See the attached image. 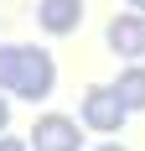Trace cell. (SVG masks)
Instances as JSON below:
<instances>
[{
	"label": "cell",
	"instance_id": "cell-1",
	"mask_svg": "<svg viewBox=\"0 0 145 151\" xmlns=\"http://www.w3.org/2000/svg\"><path fill=\"white\" fill-rule=\"evenodd\" d=\"M57 89V63L47 47H16L11 52V94L21 99H47Z\"/></svg>",
	"mask_w": 145,
	"mask_h": 151
},
{
	"label": "cell",
	"instance_id": "cell-2",
	"mask_svg": "<svg viewBox=\"0 0 145 151\" xmlns=\"http://www.w3.org/2000/svg\"><path fill=\"white\" fill-rule=\"evenodd\" d=\"M78 109H83V125H88V130H104V136H109V130H124V115H130L114 83H88Z\"/></svg>",
	"mask_w": 145,
	"mask_h": 151
},
{
	"label": "cell",
	"instance_id": "cell-3",
	"mask_svg": "<svg viewBox=\"0 0 145 151\" xmlns=\"http://www.w3.org/2000/svg\"><path fill=\"white\" fill-rule=\"evenodd\" d=\"M31 151H83V130L68 115H42L31 125Z\"/></svg>",
	"mask_w": 145,
	"mask_h": 151
},
{
	"label": "cell",
	"instance_id": "cell-4",
	"mask_svg": "<svg viewBox=\"0 0 145 151\" xmlns=\"http://www.w3.org/2000/svg\"><path fill=\"white\" fill-rule=\"evenodd\" d=\"M104 42H109V52L114 58H145V11H124L109 21V31H104Z\"/></svg>",
	"mask_w": 145,
	"mask_h": 151
},
{
	"label": "cell",
	"instance_id": "cell-5",
	"mask_svg": "<svg viewBox=\"0 0 145 151\" xmlns=\"http://www.w3.org/2000/svg\"><path fill=\"white\" fill-rule=\"evenodd\" d=\"M36 26L47 37H68L83 26V0H36Z\"/></svg>",
	"mask_w": 145,
	"mask_h": 151
},
{
	"label": "cell",
	"instance_id": "cell-6",
	"mask_svg": "<svg viewBox=\"0 0 145 151\" xmlns=\"http://www.w3.org/2000/svg\"><path fill=\"white\" fill-rule=\"evenodd\" d=\"M114 89H119V99H124V109H140L145 115V68H124Z\"/></svg>",
	"mask_w": 145,
	"mask_h": 151
},
{
	"label": "cell",
	"instance_id": "cell-7",
	"mask_svg": "<svg viewBox=\"0 0 145 151\" xmlns=\"http://www.w3.org/2000/svg\"><path fill=\"white\" fill-rule=\"evenodd\" d=\"M11 52L16 47H0V94H11Z\"/></svg>",
	"mask_w": 145,
	"mask_h": 151
},
{
	"label": "cell",
	"instance_id": "cell-8",
	"mask_svg": "<svg viewBox=\"0 0 145 151\" xmlns=\"http://www.w3.org/2000/svg\"><path fill=\"white\" fill-rule=\"evenodd\" d=\"M0 151H31V141H16V136H0Z\"/></svg>",
	"mask_w": 145,
	"mask_h": 151
},
{
	"label": "cell",
	"instance_id": "cell-9",
	"mask_svg": "<svg viewBox=\"0 0 145 151\" xmlns=\"http://www.w3.org/2000/svg\"><path fill=\"white\" fill-rule=\"evenodd\" d=\"M93 151H130L124 141H104V146H93Z\"/></svg>",
	"mask_w": 145,
	"mask_h": 151
},
{
	"label": "cell",
	"instance_id": "cell-10",
	"mask_svg": "<svg viewBox=\"0 0 145 151\" xmlns=\"http://www.w3.org/2000/svg\"><path fill=\"white\" fill-rule=\"evenodd\" d=\"M5 125H11V104L0 99V130H5Z\"/></svg>",
	"mask_w": 145,
	"mask_h": 151
},
{
	"label": "cell",
	"instance_id": "cell-11",
	"mask_svg": "<svg viewBox=\"0 0 145 151\" xmlns=\"http://www.w3.org/2000/svg\"><path fill=\"white\" fill-rule=\"evenodd\" d=\"M124 5H135V11H145V0H124Z\"/></svg>",
	"mask_w": 145,
	"mask_h": 151
}]
</instances>
